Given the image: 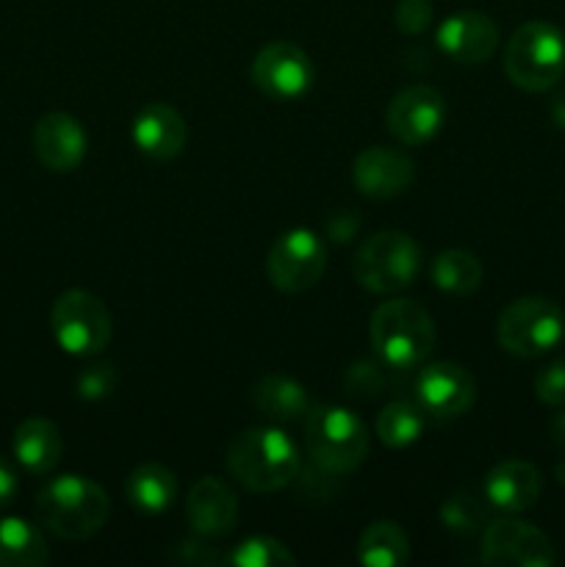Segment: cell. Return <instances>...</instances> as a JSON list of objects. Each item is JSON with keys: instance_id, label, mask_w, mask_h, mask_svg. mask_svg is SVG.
Returning <instances> with one entry per match:
<instances>
[{"instance_id": "cell-16", "label": "cell", "mask_w": 565, "mask_h": 567, "mask_svg": "<svg viewBox=\"0 0 565 567\" xmlns=\"http://www.w3.org/2000/svg\"><path fill=\"white\" fill-rule=\"evenodd\" d=\"M443 55L460 64H482L499 48V28L482 11H458L446 17L435 37Z\"/></svg>"}, {"instance_id": "cell-2", "label": "cell", "mask_w": 565, "mask_h": 567, "mask_svg": "<svg viewBox=\"0 0 565 567\" xmlns=\"http://www.w3.org/2000/svg\"><path fill=\"white\" fill-rule=\"evenodd\" d=\"M37 518L50 535L66 543L89 540L109 520V496L89 476L64 474L37 493Z\"/></svg>"}, {"instance_id": "cell-15", "label": "cell", "mask_w": 565, "mask_h": 567, "mask_svg": "<svg viewBox=\"0 0 565 567\" xmlns=\"http://www.w3.org/2000/svg\"><path fill=\"white\" fill-rule=\"evenodd\" d=\"M413 177V161L391 147H366L352 164L355 188L371 199L399 197L408 192Z\"/></svg>"}, {"instance_id": "cell-27", "label": "cell", "mask_w": 565, "mask_h": 567, "mask_svg": "<svg viewBox=\"0 0 565 567\" xmlns=\"http://www.w3.org/2000/svg\"><path fill=\"white\" fill-rule=\"evenodd\" d=\"M225 565L233 567H294L297 557L288 551V546L275 537L255 535L238 543L225 557Z\"/></svg>"}, {"instance_id": "cell-10", "label": "cell", "mask_w": 565, "mask_h": 567, "mask_svg": "<svg viewBox=\"0 0 565 567\" xmlns=\"http://www.w3.org/2000/svg\"><path fill=\"white\" fill-rule=\"evenodd\" d=\"M249 75L260 94L277 103H288L314 86L316 72L314 61L302 48L291 42H269L258 50Z\"/></svg>"}, {"instance_id": "cell-4", "label": "cell", "mask_w": 565, "mask_h": 567, "mask_svg": "<svg viewBox=\"0 0 565 567\" xmlns=\"http://www.w3.org/2000/svg\"><path fill=\"white\" fill-rule=\"evenodd\" d=\"M305 449L316 468L325 474H347L369 454V432L347 408L314 404L305 415Z\"/></svg>"}, {"instance_id": "cell-25", "label": "cell", "mask_w": 565, "mask_h": 567, "mask_svg": "<svg viewBox=\"0 0 565 567\" xmlns=\"http://www.w3.org/2000/svg\"><path fill=\"white\" fill-rule=\"evenodd\" d=\"M482 277H485V269L469 249H443L432 260V282L449 297H469L482 286Z\"/></svg>"}, {"instance_id": "cell-13", "label": "cell", "mask_w": 565, "mask_h": 567, "mask_svg": "<svg viewBox=\"0 0 565 567\" xmlns=\"http://www.w3.org/2000/svg\"><path fill=\"white\" fill-rule=\"evenodd\" d=\"M476 402V382L460 363L438 360L415 377V404L438 421L460 419Z\"/></svg>"}, {"instance_id": "cell-24", "label": "cell", "mask_w": 565, "mask_h": 567, "mask_svg": "<svg viewBox=\"0 0 565 567\" xmlns=\"http://www.w3.org/2000/svg\"><path fill=\"white\" fill-rule=\"evenodd\" d=\"M358 559L366 567H402L410 559V543L397 520H374L358 540Z\"/></svg>"}, {"instance_id": "cell-11", "label": "cell", "mask_w": 565, "mask_h": 567, "mask_svg": "<svg viewBox=\"0 0 565 567\" xmlns=\"http://www.w3.org/2000/svg\"><path fill=\"white\" fill-rule=\"evenodd\" d=\"M480 559L491 567H552L557 554L537 526L504 518L482 532Z\"/></svg>"}, {"instance_id": "cell-19", "label": "cell", "mask_w": 565, "mask_h": 567, "mask_svg": "<svg viewBox=\"0 0 565 567\" xmlns=\"http://www.w3.org/2000/svg\"><path fill=\"white\" fill-rule=\"evenodd\" d=\"M543 491V476L526 460H504L485 476V498L504 513H524L535 507Z\"/></svg>"}, {"instance_id": "cell-34", "label": "cell", "mask_w": 565, "mask_h": 567, "mask_svg": "<svg viewBox=\"0 0 565 567\" xmlns=\"http://www.w3.org/2000/svg\"><path fill=\"white\" fill-rule=\"evenodd\" d=\"M358 214H355V210H341V214L327 219V236L336 238V241H347V238H352L355 233H358Z\"/></svg>"}, {"instance_id": "cell-8", "label": "cell", "mask_w": 565, "mask_h": 567, "mask_svg": "<svg viewBox=\"0 0 565 567\" xmlns=\"http://www.w3.org/2000/svg\"><path fill=\"white\" fill-rule=\"evenodd\" d=\"M50 330L55 343L66 354L92 358L100 354L111 341V313L92 291L70 288L61 293L50 310Z\"/></svg>"}, {"instance_id": "cell-29", "label": "cell", "mask_w": 565, "mask_h": 567, "mask_svg": "<svg viewBox=\"0 0 565 567\" xmlns=\"http://www.w3.org/2000/svg\"><path fill=\"white\" fill-rule=\"evenodd\" d=\"M120 385V374L111 360H100V363L86 365L81 374L75 377V393L83 402H100V399L111 396Z\"/></svg>"}, {"instance_id": "cell-20", "label": "cell", "mask_w": 565, "mask_h": 567, "mask_svg": "<svg viewBox=\"0 0 565 567\" xmlns=\"http://www.w3.org/2000/svg\"><path fill=\"white\" fill-rule=\"evenodd\" d=\"M11 449H14V457L28 474L44 476L61 463V454H64V437L61 430L50 419H25L14 430L11 437Z\"/></svg>"}, {"instance_id": "cell-18", "label": "cell", "mask_w": 565, "mask_h": 567, "mask_svg": "<svg viewBox=\"0 0 565 567\" xmlns=\"http://www.w3.org/2000/svg\"><path fill=\"white\" fill-rule=\"evenodd\" d=\"M186 518L199 537H225L238 520L236 493L216 476H203L188 493Z\"/></svg>"}, {"instance_id": "cell-21", "label": "cell", "mask_w": 565, "mask_h": 567, "mask_svg": "<svg viewBox=\"0 0 565 567\" xmlns=\"http://www.w3.org/2000/svg\"><path fill=\"white\" fill-rule=\"evenodd\" d=\"M249 402H253V408L260 415H266L269 421H277V424L305 421V415L314 408L305 385H299L291 377L280 374L264 377V380L255 382L253 391H249Z\"/></svg>"}, {"instance_id": "cell-35", "label": "cell", "mask_w": 565, "mask_h": 567, "mask_svg": "<svg viewBox=\"0 0 565 567\" xmlns=\"http://www.w3.org/2000/svg\"><path fill=\"white\" fill-rule=\"evenodd\" d=\"M17 493H20V480H17L14 465L0 457V509L9 507L17 498Z\"/></svg>"}, {"instance_id": "cell-23", "label": "cell", "mask_w": 565, "mask_h": 567, "mask_svg": "<svg viewBox=\"0 0 565 567\" xmlns=\"http://www.w3.org/2000/svg\"><path fill=\"white\" fill-rule=\"evenodd\" d=\"M50 548L42 532L22 518L0 520V567H44Z\"/></svg>"}, {"instance_id": "cell-3", "label": "cell", "mask_w": 565, "mask_h": 567, "mask_svg": "<svg viewBox=\"0 0 565 567\" xmlns=\"http://www.w3.org/2000/svg\"><path fill=\"white\" fill-rule=\"evenodd\" d=\"M369 338L382 363L391 369H415L432 354L438 332L424 305L388 299L371 313Z\"/></svg>"}, {"instance_id": "cell-22", "label": "cell", "mask_w": 565, "mask_h": 567, "mask_svg": "<svg viewBox=\"0 0 565 567\" xmlns=\"http://www.w3.org/2000/svg\"><path fill=\"white\" fill-rule=\"evenodd\" d=\"M125 496L138 513L161 515L175 504L177 480L166 465L142 463L131 471L125 482Z\"/></svg>"}, {"instance_id": "cell-1", "label": "cell", "mask_w": 565, "mask_h": 567, "mask_svg": "<svg viewBox=\"0 0 565 567\" xmlns=\"http://www.w3.org/2000/svg\"><path fill=\"white\" fill-rule=\"evenodd\" d=\"M227 474L253 493H277L291 485L302 468L299 449L275 426H253L233 437L227 449Z\"/></svg>"}, {"instance_id": "cell-14", "label": "cell", "mask_w": 565, "mask_h": 567, "mask_svg": "<svg viewBox=\"0 0 565 567\" xmlns=\"http://www.w3.org/2000/svg\"><path fill=\"white\" fill-rule=\"evenodd\" d=\"M89 138L81 122L64 111L44 114L33 125V153L50 172H72L86 158Z\"/></svg>"}, {"instance_id": "cell-33", "label": "cell", "mask_w": 565, "mask_h": 567, "mask_svg": "<svg viewBox=\"0 0 565 567\" xmlns=\"http://www.w3.org/2000/svg\"><path fill=\"white\" fill-rule=\"evenodd\" d=\"M175 557L181 559L183 565H197V567L225 563V557H219V554H216L214 548H210L208 543H203V540H183Z\"/></svg>"}, {"instance_id": "cell-7", "label": "cell", "mask_w": 565, "mask_h": 567, "mask_svg": "<svg viewBox=\"0 0 565 567\" xmlns=\"http://www.w3.org/2000/svg\"><path fill=\"white\" fill-rule=\"evenodd\" d=\"M565 332V316L552 299L521 297L502 310L496 324L499 347L515 358H541L552 352Z\"/></svg>"}, {"instance_id": "cell-28", "label": "cell", "mask_w": 565, "mask_h": 567, "mask_svg": "<svg viewBox=\"0 0 565 567\" xmlns=\"http://www.w3.org/2000/svg\"><path fill=\"white\" fill-rule=\"evenodd\" d=\"M441 520L446 529L458 532V535H474L485 524V507H482V502L474 493L460 491L443 502Z\"/></svg>"}, {"instance_id": "cell-30", "label": "cell", "mask_w": 565, "mask_h": 567, "mask_svg": "<svg viewBox=\"0 0 565 567\" xmlns=\"http://www.w3.org/2000/svg\"><path fill=\"white\" fill-rule=\"evenodd\" d=\"M343 382H347L349 393H355V396L360 399H371L377 396V393H382V388H386V374H382L380 365L371 363V360H358V363L347 369Z\"/></svg>"}, {"instance_id": "cell-36", "label": "cell", "mask_w": 565, "mask_h": 567, "mask_svg": "<svg viewBox=\"0 0 565 567\" xmlns=\"http://www.w3.org/2000/svg\"><path fill=\"white\" fill-rule=\"evenodd\" d=\"M548 435H552V443L565 454V410L552 419V426H548Z\"/></svg>"}, {"instance_id": "cell-12", "label": "cell", "mask_w": 565, "mask_h": 567, "mask_svg": "<svg viewBox=\"0 0 565 567\" xmlns=\"http://www.w3.org/2000/svg\"><path fill=\"white\" fill-rule=\"evenodd\" d=\"M446 120V103L438 89L415 83L393 94L386 111V125L391 136L404 147H421L438 136Z\"/></svg>"}, {"instance_id": "cell-38", "label": "cell", "mask_w": 565, "mask_h": 567, "mask_svg": "<svg viewBox=\"0 0 565 567\" xmlns=\"http://www.w3.org/2000/svg\"><path fill=\"white\" fill-rule=\"evenodd\" d=\"M554 476H557L559 485H565V460L557 465V468H554Z\"/></svg>"}, {"instance_id": "cell-32", "label": "cell", "mask_w": 565, "mask_h": 567, "mask_svg": "<svg viewBox=\"0 0 565 567\" xmlns=\"http://www.w3.org/2000/svg\"><path fill=\"white\" fill-rule=\"evenodd\" d=\"M393 22L408 37H419L430 28L432 22V6L430 0H399L397 11H393Z\"/></svg>"}, {"instance_id": "cell-26", "label": "cell", "mask_w": 565, "mask_h": 567, "mask_svg": "<svg viewBox=\"0 0 565 567\" xmlns=\"http://www.w3.org/2000/svg\"><path fill=\"white\" fill-rule=\"evenodd\" d=\"M377 437L388 449H408L424 432V410L413 402H391L377 415Z\"/></svg>"}, {"instance_id": "cell-9", "label": "cell", "mask_w": 565, "mask_h": 567, "mask_svg": "<svg viewBox=\"0 0 565 567\" xmlns=\"http://www.w3.org/2000/svg\"><path fill=\"white\" fill-rule=\"evenodd\" d=\"M327 269V247L314 230L294 227L271 244L266 271L277 291L302 293L321 280Z\"/></svg>"}, {"instance_id": "cell-6", "label": "cell", "mask_w": 565, "mask_h": 567, "mask_svg": "<svg viewBox=\"0 0 565 567\" xmlns=\"http://www.w3.org/2000/svg\"><path fill=\"white\" fill-rule=\"evenodd\" d=\"M421 247L402 230H382L366 238L352 260L355 280L371 293H397L415 280Z\"/></svg>"}, {"instance_id": "cell-5", "label": "cell", "mask_w": 565, "mask_h": 567, "mask_svg": "<svg viewBox=\"0 0 565 567\" xmlns=\"http://www.w3.org/2000/svg\"><path fill=\"white\" fill-rule=\"evenodd\" d=\"M504 72L524 92H546L565 72V39L552 22H524L504 50Z\"/></svg>"}, {"instance_id": "cell-31", "label": "cell", "mask_w": 565, "mask_h": 567, "mask_svg": "<svg viewBox=\"0 0 565 567\" xmlns=\"http://www.w3.org/2000/svg\"><path fill=\"white\" fill-rule=\"evenodd\" d=\"M535 393L548 408H563L565 404V360L543 365L535 377Z\"/></svg>"}, {"instance_id": "cell-17", "label": "cell", "mask_w": 565, "mask_h": 567, "mask_svg": "<svg viewBox=\"0 0 565 567\" xmlns=\"http://www.w3.org/2000/svg\"><path fill=\"white\" fill-rule=\"evenodd\" d=\"M131 136L138 153L147 155V158L172 161L186 147L188 127L177 109L166 103H150L133 120Z\"/></svg>"}, {"instance_id": "cell-37", "label": "cell", "mask_w": 565, "mask_h": 567, "mask_svg": "<svg viewBox=\"0 0 565 567\" xmlns=\"http://www.w3.org/2000/svg\"><path fill=\"white\" fill-rule=\"evenodd\" d=\"M552 120L554 125L565 131V94H559V97L552 103Z\"/></svg>"}]
</instances>
